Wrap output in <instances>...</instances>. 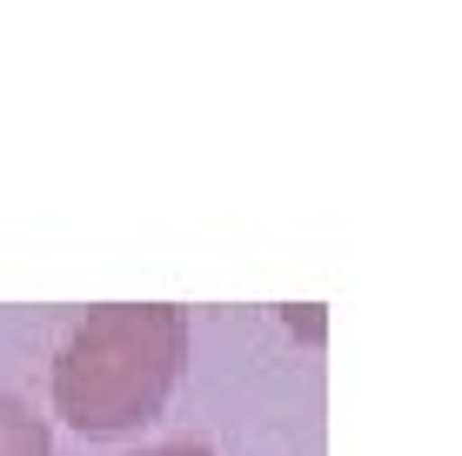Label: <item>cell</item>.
<instances>
[{"instance_id":"6da1fadb","label":"cell","mask_w":462,"mask_h":456,"mask_svg":"<svg viewBox=\"0 0 462 456\" xmlns=\"http://www.w3.org/2000/svg\"><path fill=\"white\" fill-rule=\"evenodd\" d=\"M188 356L181 309H101L68 336L54 363V410L88 436L141 430L168 403Z\"/></svg>"},{"instance_id":"7a4b0ae2","label":"cell","mask_w":462,"mask_h":456,"mask_svg":"<svg viewBox=\"0 0 462 456\" xmlns=\"http://www.w3.org/2000/svg\"><path fill=\"white\" fill-rule=\"evenodd\" d=\"M0 456H47V423L21 396H0Z\"/></svg>"},{"instance_id":"3957f363","label":"cell","mask_w":462,"mask_h":456,"mask_svg":"<svg viewBox=\"0 0 462 456\" xmlns=\"http://www.w3.org/2000/svg\"><path fill=\"white\" fill-rule=\"evenodd\" d=\"M141 456H215L208 443H162V450H141Z\"/></svg>"}]
</instances>
